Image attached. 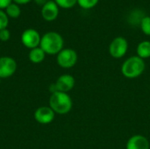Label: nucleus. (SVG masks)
I'll use <instances>...</instances> for the list:
<instances>
[{"label": "nucleus", "mask_w": 150, "mask_h": 149, "mask_svg": "<svg viewBox=\"0 0 150 149\" xmlns=\"http://www.w3.org/2000/svg\"><path fill=\"white\" fill-rule=\"evenodd\" d=\"M64 40L62 36L56 32H48L41 36L40 47L46 54H58L63 49Z\"/></svg>", "instance_id": "obj_1"}, {"label": "nucleus", "mask_w": 150, "mask_h": 149, "mask_svg": "<svg viewBox=\"0 0 150 149\" xmlns=\"http://www.w3.org/2000/svg\"><path fill=\"white\" fill-rule=\"evenodd\" d=\"M72 106L73 102L68 93L55 91L49 97V107L56 114L65 115L71 111Z\"/></svg>", "instance_id": "obj_2"}, {"label": "nucleus", "mask_w": 150, "mask_h": 149, "mask_svg": "<svg viewBox=\"0 0 150 149\" xmlns=\"http://www.w3.org/2000/svg\"><path fill=\"white\" fill-rule=\"evenodd\" d=\"M145 70V61L139 56H131L121 66L122 75L129 79L140 76Z\"/></svg>", "instance_id": "obj_3"}, {"label": "nucleus", "mask_w": 150, "mask_h": 149, "mask_svg": "<svg viewBox=\"0 0 150 149\" xmlns=\"http://www.w3.org/2000/svg\"><path fill=\"white\" fill-rule=\"evenodd\" d=\"M57 64L63 68H73L77 62V54L72 48H63L56 56Z\"/></svg>", "instance_id": "obj_4"}, {"label": "nucleus", "mask_w": 150, "mask_h": 149, "mask_svg": "<svg viewBox=\"0 0 150 149\" xmlns=\"http://www.w3.org/2000/svg\"><path fill=\"white\" fill-rule=\"evenodd\" d=\"M127 49L128 42L124 37L121 36L114 38L109 46V53L111 56L115 59L122 58L127 54Z\"/></svg>", "instance_id": "obj_5"}, {"label": "nucleus", "mask_w": 150, "mask_h": 149, "mask_svg": "<svg viewBox=\"0 0 150 149\" xmlns=\"http://www.w3.org/2000/svg\"><path fill=\"white\" fill-rule=\"evenodd\" d=\"M20 39L22 44L26 48H29L31 50L33 48L40 47L41 36L37 30L33 28H28L22 32Z\"/></svg>", "instance_id": "obj_6"}, {"label": "nucleus", "mask_w": 150, "mask_h": 149, "mask_svg": "<svg viewBox=\"0 0 150 149\" xmlns=\"http://www.w3.org/2000/svg\"><path fill=\"white\" fill-rule=\"evenodd\" d=\"M17 70L16 61L10 56L0 57V79L9 78L15 74Z\"/></svg>", "instance_id": "obj_7"}, {"label": "nucleus", "mask_w": 150, "mask_h": 149, "mask_svg": "<svg viewBox=\"0 0 150 149\" xmlns=\"http://www.w3.org/2000/svg\"><path fill=\"white\" fill-rule=\"evenodd\" d=\"M75 78L69 74H64L60 76L55 83L52 84L54 89V92L55 91H61V92H69L70 91L74 86H75Z\"/></svg>", "instance_id": "obj_8"}, {"label": "nucleus", "mask_w": 150, "mask_h": 149, "mask_svg": "<svg viewBox=\"0 0 150 149\" xmlns=\"http://www.w3.org/2000/svg\"><path fill=\"white\" fill-rule=\"evenodd\" d=\"M55 113L49 106H40L34 112L35 120L41 125H47L53 122Z\"/></svg>", "instance_id": "obj_9"}, {"label": "nucleus", "mask_w": 150, "mask_h": 149, "mask_svg": "<svg viewBox=\"0 0 150 149\" xmlns=\"http://www.w3.org/2000/svg\"><path fill=\"white\" fill-rule=\"evenodd\" d=\"M59 15V6L54 0H48L41 7V17L44 20L52 22L57 18Z\"/></svg>", "instance_id": "obj_10"}, {"label": "nucleus", "mask_w": 150, "mask_h": 149, "mask_svg": "<svg viewBox=\"0 0 150 149\" xmlns=\"http://www.w3.org/2000/svg\"><path fill=\"white\" fill-rule=\"evenodd\" d=\"M150 144L149 140L141 134L132 136L127 142L126 149H149Z\"/></svg>", "instance_id": "obj_11"}, {"label": "nucleus", "mask_w": 150, "mask_h": 149, "mask_svg": "<svg viewBox=\"0 0 150 149\" xmlns=\"http://www.w3.org/2000/svg\"><path fill=\"white\" fill-rule=\"evenodd\" d=\"M45 57H46V53L40 47L31 49L28 54L29 61L34 64H39L45 60Z\"/></svg>", "instance_id": "obj_12"}, {"label": "nucleus", "mask_w": 150, "mask_h": 149, "mask_svg": "<svg viewBox=\"0 0 150 149\" xmlns=\"http://www.w3.org/2000/svg\"><path fill=\"white\" fill-rule=\"evenodd\" d=\"M137 56L142 59H148L150 57V41L143 40L139 43L137 47Z\"/></svg>", "instance_id": "obj_13"}, {"label": "nucleus", "mask_w": 150, "mask_h": 149, "mask_svg": "<svg viewBox=\"0 0 150 149\" xmlns=\"http://www.w3.org/2000/svg\"><path fill=\"white\" fill-rule=\"evenodd\" d=\"M4 11L7 14V16L11 18H18L21 14L20 6L13 2L10 5H8V7L4 10Z\"/></svg>", "instance_id": "obj_14"}, {"label": "nucleus", "mask_w": 150, "mask_h": 149, "mask_svg": "<svg viewBox=\"0 0 150 149\" xmlns=\"http://www.w3.org/2000/svg\"><path fill=\"white\" fill-rule=\"evenodd\" d=\"M99 2V0H77V4L78 5L85 10H90L92 9L93 7H95L98 3Z\"/></svg>", "instance_id": "obj_15"}, {"label": "nucleus", "mask_w": 150, "mask_h": 149, "mask_svg": "<svg viewBox=\"0 0 150 149\" xmlns=\"http://www.w3.org/2000/svg\"><path fill=\"white\" fill-rule=\"evenodd\" d=\"M62 9H70L77 4V0H54Z\"/></svg>", "instance_id": "obj_16"}, {"label": "nucleus", "mask_w": 150, "mask_h": 149, "mask_svg": "<svg viewBox=\"0 0 150 149\" xmlns=\"http://www.w3.org/2000/svg\"><path fill=\"white\" fill-rule=\"evenodd\" d=\"M141 28L142 31L146 34L150 36V17L146 16L141 21Z\"/></svg>", "instance_id": "obj_17"}, {"label": "nucleus", "mask_w": 150, "mask_h": 149, "mask_svg": "<svg viewBox=\"0 0 150 149\" xmlns=\"http://www.w3.org/2000/svg\"><path fill=\"white\" fill-rule=\"evenodd\" d=\"M9 24V17L4 10H0V30L7 28Z\"/></svg>", "instance_id": "obj_18"}, {"label": "nucleus", "mask_w": 150, "mask_h": 149, "mask_svg": "<svg viewBox=\"0 0 150 149\" xmlns=\"http://www.w3.org/2000/svg\"><path fill=\"white\" fill-rule=\"evenodd\" d=\"M10 38H11V32L7 28L0 30V40L1 41H4V42L8 41Z\"/></svg>", "instance_id": "obj_19"}, {"label": "nucleus", "mask_w": 150, "mask_h": 149, "mask_svg": "<svg viewBox=\"0 0 150 149\" xmlns=\"http://www.w3.org/2000/svg\"><path fill=\"white\" fill-rule=\"evenodd\" d=\"M11 3L12 0H0V10H5Z\"/></svg>", "instance_id": "obj_20"}, {"label": "nucleus", "mask_w": 150, "mask_h": 149, "mask_svg": "<svg viewBox=\"0 0 150 149\" xmlns=\"http://www.w3.org/2000/svg\"><path fill=\"white\" fill-rule=\"evenodd\" d=\"M32 0H12V2L13 3H15V4H28V3H30Z\"/></svg>", "instance_id": "obj_21"}, {"label": "nucleus", "mask_w": 150, "mask_h": 149, "mask_svg": "<svg viewBox=\"0 0 150 149\" xmlns=\"http://www.w3.org/2000/svg\"><path fill=\"white\" fill-rule=\"evenodd\" d=\"M34 2H35V4H38V5H40V6H43L48 0H33Z\"/></svg>", "instance_id": "obj_22"}]
</instances>
